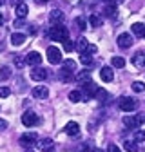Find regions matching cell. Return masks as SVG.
Wrapping results in <instances>:
<instances>
[{"label": "cell", "mask_w": 145, "mask_h": 152, "mask_svg": "<svg viewBox=\"0 0 145 152\" xmlns=\"http://www.w3.org/2000/svg\"><path fill=\"white\" fill-rule=\"evenodd\" d=\"M47 36L51 38V40H60L62 44L65 42V40H69V33H67V29L60 24V26H53L49 31H47Z\"/></svg>", "instance_id": "1"}, {"label": "cell", "mask_w": 145, "mask_h": 152, "mask_svg": "<svg viewBox=\"0 0 145 152\" xmlns=\"http://www.w3.org/2000/svg\"><path fill=\"white\" fill-rule=\"evenodd\" d=\"M47 60H49V64H60L62 62V51L56 47V45H49L47 47Z\"/></svg>", "instance_id": "2"}, {"label": "cell", "mask_w": 145, "mask_h": 152, "mask_svg": "<svg viewBox=\"0 0 145 152\" xmlns=\"http://www.w3.org/2000/svg\"><path fill=\"white\" fill-rule=\"evenodd\" d=\"M36 143H38V136H36V132H26V134L20 136V145L26 147V148H31Z\"/></svg>", "instance_id": "3"}, {"label": "cell", "mask_w": 145, "mask_h": 152, "mask_svg": "<svg viewBox=\"0 0 145 152\" xmlns=\"http://www.w3.org/2000/svg\"><path fill=\"white\" fill-rule=\"evenodd\" d=\"M96 92H98V87H96L94 82H87V83L82 85V94L85 96V100L94 98V96H96Z\"/></svg>", "instance_id": "4"}, {"label": "cell", "mask_w": 145, "mask_h": 152, "mask_svg": "<svg viewBox=\"0 0 145 152\" xmlns=\"http://www.w3.org/2000/svg\"><path fill=\"white\" fill-rule=\"evenodd\" d=\"M118 107H120L123 112H133V110L136 109V102H134L133 98H127V96H123V98H120V102H118Z\"/></svg>", "instance_id": "5"}, {"label": "cell", "mask_w": 145, "mask_h": 152, "mask_svg": "<svg viewBox=\"0 0 145 152\" xmlns=\"http://www.w3.org/2000/svg\"><path fill=\"white\" fill-rule=\"evenodd\" d=\"M22 123H24L26 127H33V125L38 123V116H36L34 112L27 110V112H24V114H22Z\"/></svg>", "instance_id": "6"}, {"label": "cell", "mask_w": 145, "mask_h": 152, "mask_svg": "<svg viewBox=\"0 0 145 152\" xmlns=\"http://www.w3.org/2000/svg\"><path fill=\"white\" fill-rule=\"evenodd\" d=\"M40 62H42V54H40V53H36V51L27 53V56H26V64H27V65H34V67H38V65H40Z\"/></svg>", "instance_id": "7"}, {"label": "cell", "mask_w": 145, "mask_h": 152, "mask_svg": "<svg viewBox=\"0 0 145 152\" xmlns=\"http://www.w3.org/2000/svg\"><path fill=\"white\" fill-rule=\"evenodd\" d=\"M118 45L122 47V49H127V47H131L133 45V36L129 34V33H122L120 36H118Z\"/></svg>", "instance_id": "8"}, {"label": "cell", "mask_w": 145, "mask_h": 152, "mask_svg": "<svg viewBox=\"0 0 145 152\" xmlns=\"http://www.w3.org/2000/svg\"><path fill=\"white\" fill-rule=\"evenodd\" d=\"M133 65L136 69H145V51H138L133 56Z\"/></svg>", "instance_id": "9"}, {"label": "cell", "mask_w": 145, "mask_h": 152, "mask_svg": "<svg viewBox=\"0 0 145 152\" xmlns=\"http://www.w3.org/2000/svg\"><path fill=\"white\" fill-rule=\"evenodd\" d=\"M33 96L38 98V100H45V98L49 96V89H47L45 85H36V87L33 89Z\"/></svg>", "instance_id": "10"}, {"label": "cell", "mask_w": 145, "mask_h": 152, "mask_svg": "<svg viewBox=\"0 0 145 152\" xmlns=\"http://www.w3.org/2000/svg\"><path fill=\"white\" fill-rule=\"evenodd\" d=\"M38 148H40L42 152H53V150H54V141H53L51 138H44V140L38 141Z\"/></svg>", "instance_id": "11"}, {"label": "cell", "mask_w": 145, "mask_h": 152, "mask_svg": "<svg viewBox=\"0 0 145 152\" xmlns=\"http://www.w3.org/2000/svg\"><path fill=\"white\" fill-rule=\"evenodd\" d=\"M31 78H33L34 82H44V80L47 78V71L42 69V67H36V69L31 71Z\"/></svg>", "instance_id": "12"}, {"label": "cell", "mask_w": 145, "mask_h": 152, "mask_svg": "<svg viewBox=\"0 0 145 152\" xmlns=\"http://www.w3.org/2000/svg\"><path fill=\"white\" fill-rule=\"evenodd\" d=\"M27 40V36L24 34V33H13L11 34V44L15 45V47H20V45H24V42Z\"/></svg>", "instance_id": "13"}, {"label": "cell", "mask_w": 145, "mask_h": 152, "mask_svg": "<svg viewBox=\"0 0 145 152\" xmlns=\"http://www.w3.org/2000/svg\"><path fill=\"white\" fill-rule=\"evenodd\" d=\"M49 20H51V24H53V26H60V24H62V20H64V13H62V11H58V9L51 11Z\"/></svg>", "instance_id": "14"}, {"label": "cell", "mask_w": 145, "mask_h": 152, "mask_svg": "<svg viewBox=\"0 0 145 152\" xmlns=\"http://www.w3.org/2000/svg\"><path fill=\"white\" fill-rule=\"evenodd\" d=\"M65 132L69 136H78L80 134V125L76 123V121H69L67 125H65Z\"/></svg>", "instance_id": "15"}, {"label": "cell", "mask_w": 145, "mask_h": 152, "mask_svg": "<svg viewBox=\"0 0 145 152\" xmlns=\"http://www.w3.org/2000/svg\"><path fill=\"white\" fill-rule=\"evenodd\" d=\"M100 76H102V80H103V82H113L114 72H113L111 67H102V69H100Z\"/></svg>", "instance_id": "16"}, {"label": "cell", "mask_w": 145, "mask_h": 152, "mask_svg": "<svg viewBox=\"0 0 145 152\" xmlns=\"http://www.w3.org/2000/svg\"><path fill=\"white\" fill-rule=\"evenodd\" d=\"M123 125L129 127V129H136L140 125V118H136V116H125L123 118Z\"/></svg>", "instance_id": "17"}, {"label": "cell", "mask_w": 145, "mask_h": 152, "mask_svg": "<svg viewBox=\"0 0 145 152\" xmlns=\"http://www.w3.org/2000/svg\"><path fill=\"white\" fill-rule=\"evenodd\" d=\"M131 29H133V33H134L136 36H140V38H145V24H141V22H136V24H133V26H131Z\"/></svg>", "instance_id": "18"}, {"label": "cell", "mask_w": 145, "mask_h": 152, "mask_svg": "<svg viewBox=\"0 0 145 152\" xmlns=\"http://www.w3.org/2000/svg\"><path fill=\"white\" fill-rule=\"evenodd\" d=\"M89 78H91V71H89V69H83L82 72H78V74L75 76V80L80 82V83H87V82H91Z\"/></svg>", "instance_id": "19"}, {"label": "cell", "mask_w": 145, "mask_h": 152, "mask_svg": "<svg viewBox=\"0 0 145 152\" xmlns=\"http://www.w3.org/2000/svg\"><path fill=\"white\" fill-rule=\"evenodd\" d=\"M27 11H29V9H27V6H26V4H18V6H16V9H15L16 16L20 18V20H24V18L27 16Z\"/></svg>", "instance_id": "20"}, {"label": "cell", "mask_w": 145, "mask_h": 152, "mask_svg": "<svg viewBox=\"0 0 145 152\" xmlns=\"http://www.w3.org/2000/svg\"><path fill=\"white\" fill-rule=\"evenodd\" d=\"M58 78H60L62 82H71V80H72V72H71V71H67V69H60Z\"/></svg>", "instance_id": "21"}, {"label": "cell", "mask_w": 145, "mask_h": 152, "mask_svg": "<svg viewBox=\"0 0 145 152\" xmlns=\"http://www.w3.org/2000/svg\"><path fill=\"white\" fill-rule=\"evenodd\" d=\"M103 15H105V16H111V18H113V16H116V15H118V7H116V4L107 6V7L103 9Z\"/></svg>", "instance_id": "22"}, {"label": "cell", "mask_w": 145, "mask_h": 152, "mask_svg": "<svg viewBox=\"0 0 145 152\" xmlns=\"http://www.w3.org/2000/svg\"><path fill=\"white\" fill-rule=\"evenodd\" d=\"M89 47V42H87V38H78V44H76V49L80 53H85Z\"/></svg>", "instance_id": "23"}, {"label": "cell", "mask_w": 145, "mask_h": 152, "mask_svg": "<svg viewBox=\"0 0 145 152\" xmlns=\"http://www.w3.org/2000/svg\"><path fill=\"white\" fill-rule=\"evenodd\" d=\"M111 64H113V67L122 69V67L125 65V60L122 58V56H113V58H111Z\"/></svg>", "instance_id": "24"}, {"label": "cell", "mask_w": 145, "mask_h": 152, "mask_svg": "<svg viewBox=\"0 0 145 152\" xmlns=\"http://www.w3.org/2000/svg\"><path fill=\"white\" fill-rule=\"evenodd\" d=\"M80 100H82V92H80V91H71V92H69V102L78 103Z\"/></svg>", "instance_id": "25"}, {"label": "cell", "mask_w": 145, "mask_h": 152, "mask_svg": "<svg viewBox=\"0 0 145 152\" xmlns=\"http://www.w3.org/2000/svg\"><path fill=\"white\" fill-rule=\"evenodd\" d=\"M89 24L93 26V27H100V26H102V18H100L98 15H91V16H89Z\"/></svg>", "instance_id": "26"}, {"label": "cell", "mask_w": 145, "mask_h": 152, "mask_svg": "<svg viewBox=\"0 0 145 152\" xmlns=\"http://www.w3.org/2000/svg\"><path fill=\"white\" fill-rule=\"evenodd\" d=\"M11 76V67L4 65V67H0V80H7Z\"/></svg>", "instance_id": "27"}, {"label": "cell", "mask_w": 145, "mask_h": 152, "mask_svg": "<svg viewBox=\"0 0 145 152\" xmlns=\"http://www.w3.org/2000/svg\"><path fill=\"white\" fill-rule=\"evenodd\" d=\"M123 148H125L127 152H136V150H138V145H136L134 141H123Z\"/></svg>", "instance_id": "28"}, {"label": "cell", "mask_w": 145, "mask_h": 152, "mask_svg": "<svg viewBox=\"0 0 145 152\" xmlns=\"http://www.w3.org/2000/svg\"><path fill=\"white\" fill-rule=\"evenodd\" d=\"M64 69H67V71H71V72H75L76 62H75V60H64Z\"/></svg>", "instance_id": "29"}, {"label": "cell", "mask_w": 145, "mask_h": 152, "mask_svg": "<svg viewBox=\"0 0 145 152\" xmlns=\"http://www.w3.org/2000/svg\"><path fill=\"white\" fill-rule=\"evenodd\" d=\"M80 62H82L83 65H89L91 62H93V56H91L89 53H82V54H80Z\"/></svg>", "instance_id": "30"}, {"label": "cell", "mask_w": 145, "mask_h": 152, "mask_svg": "<svg viewBox=\"0 0 145 152\" xmlns=\"http://www.w3.org/2000/svg\"><path fill=\"white\" fill-rule=\"evenodd\" d=\"M75 22H76V26H78V29H80V31H83V29L87 27V20H85L83 16H78Z\"/></svg>", "instance_id": "31"}, {"label": "cell", "mask_w": 145, "mask_h": 152, "mask_svg": "<svg viewBox=\"0 0 145 152\" xmlns=\"http://www.w3.org/2000/svg\"><path fill=\"white\" fill-rule=\"evenodd\" d=\"M133 91L134 92H143L145 91V83L143 82H134L133 83Z\"/></svg>", "instance_id": "32"}, {"label": "cell", "mask_w": 145, "mask_h": 152, "mask_svg": "<svg viewBox=\"0 0 145 152\" xmlns=\"http://www.w3.org/2000/svg\"><path fill=\"white\" fill-rule=\"evenodd\" d=\"M107 91H103V89H98V92H96V98L100 100V102H107Z\"/></svg>", "instance_id": "33"}, {"label": "cell", "mask_w": 145, "mask_h": 152, "mask_svg": "<svg viewBox=\"0 0 145 152\" xmlns=\"http://www.w3.org/2000/svg\"><path fill=\"white\" fill-rule=\"evenodd\" d=\"M64 49H65L67 53H71L72 49H76V44H72L71 40H65V42H64Z\"/></svg>", "instance_id": "34"}, {"label": "cell", "mask_w": 145, "mask_h": 152, "mask_svg": "<svg viewBox=\"0 0 145 152\" xmlns=\"http://www.w3.org/2000/svg\"><path fill=\"white\" fill-rule=\"evenodd\" d=\"M134 140L136 141H145V130H136L134 132Z\"/></svg>", "instance_id": "35"}, {"label": "cell", "mask_w": 145, "mask_h": 152, "mask_svg": "<svg viewBox=\"0 0 145 152\" xmlns=\"http://www.w3.org/2000/svg\"><path fill=\"white\" fill-rule=\"evenodd\" d=\"M9 94H11V91L7 87H0V98H7Z\"/></svg>", "instance_id": "36"}, {"label": "cell", "mask_w": 145, "mask_h": 152, "mask_svg": "<svg viewBox=\"0 0 145 152\" xmlns=\"http://www.w3.org/2000/svg\"><path fill=\"white\" fill-rule=\"evenodd\" d=\"M107 152H122V150H120V147H118V145H114V143H111V145H109V147H107Z\"/></svg>", "instance_id": "37"}, {"label": "cell", "mask_w": 145, "mask_h": 152, "mask_svg": "<svg viewBox=\"0 0 145 152\" xmlns=\"http://www.w3.org/2000/svg\"><path fill=\"white\" fill-rule=\"evenodd\" d=\"M85 53H89V54H93V53H96V45H93V44H89V47H87V51Z\"/></svg>", "instance_id": "38"}, {"label": "cell", "mask_w": 145, "mask_h": 152, "mask_svg": "<svg viewBox=\"0 0 145 152\" xmlns=\"http://www.w3.org/2000/svg\"><path fill=\"white\" fill-rule=\"evenodd\" d=\"M6 129H7V121L0 118V130H6Z\"/></svg>", "instance_id": "39"}, {"label": "cell", "mask_w": 145, "mask_h": 152, "mask_svg": "<svg viewBox=\"0 0 145 152\" xmlns=\"http://www.w3.org/2000/svg\"><path fill=\"white\" fill-rule=\"evenodd\" d=\"M24 26V22L22 20H18V22H15V27H22Z\"/></svg>", "instance_id": "40"}, {"label": "cell", "mask_w": 145, "mask_h": 152, "mask_svg": "<svg viewBox=\"0 0 145 152\" xmlns=\"http://www.w3.org/2000/svg\"><path fill=\"white\" fill-rule=\"evenodd\" d=\"M114 4H122V2H125V0H113Z\"/></svg>", "instance_id": "41"}, {"label": "cell", "mask_w": 145, "mask_h": 152, "mask_svg": "<svg viewBox=\"0 0 145 152\" xmlns=\"http://www.w3.org/2000/svg\"><path fill=\"white\" fill-rule=\"evenodd\" d=\"M89 152H102V148H93V150H89Z\"/></svg>", "instance_id": "42"}, {"label": "cell", "mask_w": 145, "mask_h": 152, "mask_svg": "<svg viewBox=\"0 0 145 152\" xmlns=\"http://www.w3.org/2000/svg\"><path fill=\"white\" fill-rule=\"evenodd\" d=\"M36 2H38V4H45V2H47V0H36Z\"/></svg>", "instance_id": "43"}, {"label": "cell", "mask_w": 145, "mask_h": 152, "mask_svg": "<svg viewBox=\"0 0 145 152\" xmlns=\"http://www.w3.org/2000/svg\"><path fill=\"white\" fill-rule=\"evenodd\" d=\"M2 22H4V16H2V15H0V26H2Z\"/></svg>", "instance_id": "44"}, {"label": "cell", "mask_w": 145, "mask_h": 152, "mask_svg": "<svg viewBox=\"0 0 145 152\" xmlns=\"http://www.w3.org/2000/svg\"><path fill=\"white\" fill-rule=\"evenodd\" d=\"M141 121H143V123H145V116H141Z\"/></svg>", "instance_id": "45"}, {"label": "cell", "mask_w": 145, "mask_h": 152, "mask_svg": "<svg viewBox=\"0 0 145 152\" xmlns=\"http://www.w3.org/2000/svg\"><path fill=\"white\" fill-rule=\"evenodd\" d=\"M2 4H4V0H0V6H2Z\"/></svg>", "instance_id": "46"}, {"label": "cell", "mask_w": 145, "mask_h": 152, "mask_svg": "<svg viewBox=\"0 0 145 152\" xmlns=\"http://www.w3.org/2000/svg\"><path fill=\"white\" fill-rule=\"evenodd\" d=\"M103 2H111V0H103Z\"/></svg>", "instance_id": "47"}, {"label": "cell", "mask_w": 145, "mask_h": 152, "mask_svg": "<svg viewBox=\"0 0 145 152\" xmlns=\"http://www.w3.org/2000/svg\"><path fill=\"white\" fill-rule=\"evenodd\" d=\"M26 152H33V150H26Z\"/></svg>", "instance_id": "48"}]
</instances>
